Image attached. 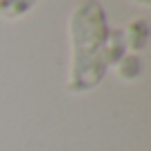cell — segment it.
Returning <instances> with one entry per match:
<instances>
[{
  "label": "cell",
  "instance_id": "6da1fadb",
  "mask_svg": "<svg viewBox=\"0 0 151 151\" xmlns=\"http://www.w3.org/2000/svg\"><path fill=\"white\" fill-rule=\"evenodd\" d=\"M109 20L104 7L98 0H82L71 9L69 16V42L71 62L67 89L71 93L91 91L104 80L109 69L107 40Z\"/></svg>",
  "mask_w": 151,
  "mask_h": 151
},
{
  "label": "cell",
  "instance_id": "7a4b0ae2",
  "mask_svg": "<svg viewBox=\"0 0 151 151\" xmlns=\"http://www.w3.org/2000/svg\"><path fill=\"white\" fill-rule=\"evenodd\" d=\"M122 33H124V42H127V49L140 51V49L147 47L149 27H147L145 20H131V22L127 24V29H122Z\"/></svg>",
  "mask_w": 151,
  "mask_h": 151
},
{
  "label": "cell",
  "instance_id": "3957f363",
  "mask_svg": "<svg viewBox=\"0 0 151 151\" xmlns=\"http://www.w3.org/2000/svg\"><path fill=\"white\" fill-rule=\"evenodd\" d=\"M40 0H0V18L2 20H18L33 9Z\"/></svg>",
  "mask_w": 151,
  "mask_h": 151
},
{
  "label": "cell",
  "instance_id": "277c9868",
  "mask_svg": "<svg viewBox=\"0 0 151 151\" xmlns=\"http://www.w3.org/2000/svg\"><path fill=\"white\" fill-rule=\"evenodd\" d=\"M124 56H127V42H124L122 29H111L109 31V40H107V62H109V67L118 65Z\"/></svg>",
  "mask_w": 151,
  "mask_h": 151
},
{
  "label": "cell",
  "instance_id": "5b68a950",
  "mask_svg": "<svg viewBox=\"0 0 151 151\" xmlns=\"http://www.w3.org/2000/svg\"><path fill=\"white\" fill-rule=\"evenodd\" d=\"M116 67H118V76L124 80H133L140 76V58L138 56H124Z\"/></svg>",
  "mask_w": 151,
  "mask_h": 151
},
{
  "label": "cell",
  "instance_id": "8992f818",
  "mask_svg": "<svg viewBox=\"0 0 151 151\" xmlns=\"http://www.w3.org/2000/svg\"><path fill=\"white\" fill-rule=\"evenodd\" d=\"M136 2H138V5H142V7H147V5H149V0H136Z\"/></svg>",
  "mask_w": 151,
  "mask_h": 151
}]
</instances>
